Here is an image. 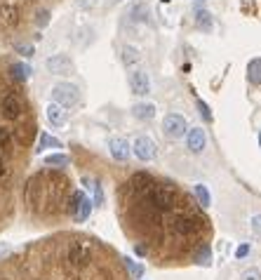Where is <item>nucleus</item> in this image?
Returning a JSON list of instances; mask_svg holds the SVG:
<instances>
[{"label":"nucleus","mask_w":261,"mask_h":280,"mask_svg":"<svg viewBox=\"0 0 261 280\" xmlns=\"http://www.w3.org/2000/svg\"><path fill=\"white\" fill-rule=\"evenodd\" d=\"M0 280H118V273L97 240L64 233L3 257Z\"/></svg>","instance_id":"nucleus-1"},{"label":"nucleus","mask_w":261,"mask_h":280,"mask_svg":"<svg viewBox=\"0 0 261 280\" xmlns=\"http://www.w3.org/2000/svg\"><path fill=\"white\" fill-rule=\"evenodd\" d=\"M10 68H0V226L12 210V191L24 153L35 139V118Z\"/></svg>","instance_id":"nucleus-2"},{"label":"nucleus","mask_w":261,"mask_h":280,"mask_svg":"<svg viewBox=\"0 0 261 280\" xmlns=\"http://www.w3.org/2000/svg\"><path fill=\"white\" fill-rule=\"evenodd\" d=\"M73 186L61 170H40L24 186V202L38 217L68 214Z\"/></svg>","instance_id":"nucleus-3"},{"label":"nucleus","mask_w":261,"mask_h":280,"mask_svg":"<svg viewBox=\"0 0 261 280\" xmlns=\"http://www.w3.org/2000/svg\"><path fill=\"white\" fill-rule=\"evenodd\" d=\"M139 196H144V202H146V205H151V208L158 210V212L172 210V208H174V202H177V196H174V191L162 189V186H158V184H153L148 191H144V193H139Z\"/></svg>","instance_id":"nucleus-4"},{"label":"nucleus","mask_w":261,"mask_h":280,"mask_svg":"<svg viewBox=\"0 0 261 280\" xmlns=\"http://www.w3.org/2000/svg\"><path fill=\"white\" fill-rule=\"evenodd\" d=\"M52 99L61 108H73L80 101V90L73 83H57L52 87Z\"/></svg>","instance_id":"nucleus-5"},{"label":"nucleus","mask_w":261,"mask_h":280,"mask_svg":"<svg viewBox=\"0 0 261 280\" xmlns=\"http://www.w3.org/2000/svg\"><path fill=\"white\" fill-rule=\"evenodd\" d=\"M92 212V200L85 196L83 191H73L71 193V202H68V214H71L76 221H85Z\"/></svg>","instance_id":"nucleus-6"},{"label":"nucleus","mask_w":261,"mask_h":280,"mask_svg":"<svg viewBox=\"0 0 261 280\" xmlns=\"http://www.w3.org/2000/svg\"><path fill=\"white\" fill-rule=\"evenodd\" d=\"M186 118L179 116V113H167L165 120H162V132H165L167 139H179V137L186 135Z\"/></svg>","instance_id":"nucleus-7"},{"label":"nucleus","mask_w":261,"mask_h":280,"mask_svg":"<svg viewBox=\"0 0 261 280\" xmlns=\"http://www.w3.org/2000/svg\"><path fill=\"white\" fill-rule=\"evenodd\" d=\"M132 151H134V156L139 158V160L148 163V160H153V158H156L158 146H156V141L151 139V137L139 135L137 139H134V144H132Z\"/></svg>","instance_id":"nucleus-8"},{"label":"nucleus","mask_w":261,"mask_h":280,"mask_svg":"<svg viewBox=\"0 0 261 280\" xmlns=\"http://www.w3.org/2000/svg\"><path fill=\"white\" fill-rule=\"evenodd\" d=\"M45 68L52 73V76H71L73 73V59L68 54H52L47 62H45Z\"/></svg>","instance_id":"nucleus-9"},{"label":"nucleus","mask_w":261,"mask_h":280,"mask_svg":"<svg viewBox=\"0 0 261 280\" xmlns=\"http://www.w3.org/2000/svg\"><path fill=\"white\" fill-rule=\"evenodd\" d=\"M129 90L134 92V95H139V97H146L151 95V80H148V73L144 71H132L129 73Z\"/></svg>","instance_id":"nucleus-10"},{"label":"nucleus","mask_w":261,"mask_h":280,"mask_svg":"<svg viewBox=\"0 0 261 280\" xmlns=\"http://www.w3.org/2000/svg\"><path fill=\"white\" fill-rule=\"evenodd\" d=\"M198 226H200V221L195 217H186V214H179V217L172 219V231L177 235H191L198 231Z\"/></svg>","instance_id":"nucleus-11"},{"label":"nucleus","mask_w":261,"mask_h":280,"mask_svg":"<svg viewBox=\"0 0 261 280\" xmlns=\"http://www.w3.org/2000/svg\"><path fill=\"white\" fill-rule=\"evenodd\" d=\"M205 144H207V137H205V129L202 127L186 129V146H189L191 153H202Z\"/></svg>","instance_id":"nucleus-12"},{"label":"nucleus","mask_w":261,"mask_h":280,"mask_svg":"<svg viewBox=\"0 0 261 280\" xmlns=\"http://www.w3.org/2000/svg\"><path fill=\"white\" fill-rule=\"evenodd\" d=\"M156 184V181H153V177H151L148 172H137V174H132V179H129V191H132V193H137V196H139V193H144V191H148L151 186Z\"/></svg>","instance_id":"nucleus-13"},{"label":"nucleus","mask_w":261,"mask_h":280,"mask_svg":"<svg viewBox=\"0 0 261 280\" xmlns=\"http://www.w3.org/2000/svg\"><path fill=\"white\" fill-rule=\"evenodd\" d=\"M108 151H111V156L116 158V160L125 163V160L129 158V144H127V139H122V137H113V139L108 141Z\"/></svg>","instance_id":"nucleus-14"},{"label":"nucleus","mask_w":261,"mask_h":280,"mask_svg":"<svg viewBox=\"0 0 261 280\" xmlns=\"http://www.w3.org/2000/svg\"><path fill=\"white\" fill-rule=\"evenodd\" d=\"M45 116H47V123H50L52 127H61V125H66V120H68L66 111L61 106H57V104H50V106L45 108Z\"/></svg>","instance_id":"nucleus-15"},{"label":"nucleus","mask_w":261,"mask_h":280,"mask_svg":"<svg viewBox=\"0 0 261 280\" xmlns=\"http://www.w3.org/2000/svg\"><path fill=\"white\" fill-rule=\"evenodd\" d=\"M139 59H141V54H139V50H137V47H132V45L122 47V64H125L127 68L137 66V64H139Z\"/></svg>","instance_id":"nucleus-16"},{"label":"nucleus","mask_w":261,"mask_h":280,"mask_svg":"<svg viewBox=\"0 0 261 280\" xmlns=\"http://www.w3.org/2000/svg\"><path fill=\"white\" fill-rule=\"evenodd\" d=\"M43 163L47 165V167H66V165L71 163V158H68L66 153H50V156L43 158Z\"/></svg>","instance_id":"nucleus-17"},{"label":"nucleus","mask_w":261,"mask_h":280,"mask_svg":"<svg viewBox=\"0 0 261 280\" xmlns=\"http://www.w3.org/2000/svg\"><path fill=\"white\" fill-rule=\"evenodd\" d=\"M134 118H139V120H151V118L156 116V106L153 104H137V106L132 108Z\"/></svg>","instance_id":"nucleus-18"},{"label":"nucleus","mask_w":261,"mask_h":280,"mask_svg":"<svg viewBox=\"0 0 261 280\" xmlns=\"http://www.w3.org/2000/svg\"><path fill=\"white\" fill-rule=\"evenodd\" d=\"M247 78L252 85H261V59H252L247 66Z\"/></svg>","instance_id":"nucleus-19"},{"label":"nucleus","mask_w":261,"mask_h":280,"mask_svg":"<svg viewBox=\"0 0 261 280\" xmlns=\"http://www.w3.org/2000/svg\"><path fill=\"white\" fill-rule=\"evenodd\" d=\"M28 73H31V68H28L26 64H12L10 66V76L17 80V83H24V80L28 78Z\"/></svg>","instance_id":"nucleus-20"},{"label":"nucleus","mask_w":261,"mask_h":280,"mask_svg":"<svg viewBox=\"0 0 261 280\" xmlns=\"http://www.w3.org/2000/svg\"><path fill=\"white\" fill-rule=\"evenodd\" d=\"M193 193H195V198L200 200L202 208H210V205H212L210 191H207V186H205V184H195V186H193Z\"/></svg>","instance_id":"nucleus-21"},{"label":"nucleus","mask_w":261,"mask_h":280,"mask_svg":"<svg viewBox=\"0 0 261 280\" xmlns=\"http://www.w3.org/2000/svg\"><path fill=\"white\" fill-rule=\"evenodd\" d=\"M195 26L202 28V31H212V14L205 10H200L195 14Z\"/></svg>","instance_id":"nucleus-22"},{"label":"nucleus","mask_w":261,"mask_h":280,"mask_svg":"<svg viewBox=\"0 0 261 280\" xmlns=\"http://www.w3.org/2000/svg\"><path fill=\"white\" fill-rule=\"evenodd\" d=\"M122 262H125V266H127V269H129V273H132V278H141V275H144V266H141V264H134L129 257H125V259H122Z\"/></svg>","instance_id":"nucleus-23"},{"label":"nucleus","mask_w":261,"mask_h":280,"mask_svg":"<svg viewBox=\"0 0 261 280\" xmlns=\"http://www.w3.org/2000/svg\"><path fill=\"white\" fill-rule=\"evenodd\" d=\"M40 148H61V141L50 135H40Z\"/></svg>","instance_id":"nucleus-24"},{"label":"nucleus","mask_w":261,"mask_h":280,"mask_svg":"<svg viewBox=\"0 0 261 280\" xmlns=\"http://www.w3.org/2000/svg\"><path fill=\"white\" fill-rule=\"evenodd\" d=\"M240 280H261V271L259 269H247V271H243Z\"/></svg>","instance_id":"nucleus-25"},{"label":"nucleus","mask_w":261,"mask_h":280,"mask_svg":"<svg viewBox=\"0 0 261 280\" xmlns=\"http://www.w3.org/2000/svg\"><path fill=\"white\" fill-rule=\"evenodd\" d=\"M14 50H17L19 54H24V57H31V54H33V47L28 45V43H14Z\"/></svg>","instance_id":"nucleus-26"},{"label":"nucleus","mask_w":261,"mask_h":280,"mask_svg":"<svg viewBox=\"0 0 261 280\" xmlns=\"http://www.w3.org/2000/svg\"><path fill=\"white\" fill-rule=\"evenodd\" d=\"M250 226H252V231H254L256 235H261V214H252Z\"/></svg>","instance_id":"nucleus-27"},{"label":"nucleus","mask_w":261,"mask_h":280,"mask_svg":"<svg viewBox=\"0 0 261 280\" xmlns=\"http://www.w3.org/2000/svg\"><path fill=\"white\" fill-rule=\"evenodd\" d=\"M92 189H95V205H104V189L99 184H95Z\"/></svg>","instance_id":"nucleus-28"},{"label":"nucleus","mask_w":261,"mask_h":280,"mask_svg":"<svg viewBox=\"0 0 261 280\" xmlns=\"http://www.w3.org/2000/svg\"><path fill=\"white\" fill-rule=\"evenodd\" d=\"M198 108H200V113H202V118H205V120H212V111H210V106H207L202 99H198Z\"/></svg>","instance_id":"nucleus-29"},{"label":"nucleus","mask_w":261,"mask_h":280,"mask_svg":"<svg viewBox=\"0 0 261 280\" xmlns=\"http://www.w3.org/2000/svg\"><path fill=\"white\" fill-rule=\"evenodd\" d=\"M247 254H250V242H243V245L235 250V257H238V259H245Z\"/></svg>","instance_id":"nucleus-30"},{"label":"nucleus","mask_w":261,"mask_h":280,"mask_svg":"<svg viewBox=\"0 0 261 280\" xmlns=\"http://www.w3.org/2000/svg\"><path fill=\"white\" fill-rule=\"evenodd\" d=\"M210 247H202V254H200V264H210Z\"/></svg>","instance_id":"nucleus-31"},{"label":"nucleus","mask_w":261,"mask_h":280,"mask_svg":"<svg viewBox=\"0 0 261 280\" xmlns=\"http://www.w3.org/2000/svg\"><path fill=\"white\" fill-rule=\"evenodd\" d=\"M12 250H10V245H7V242H0V259L3 257H7V254H10Z\"/></svg>","instance_id":"nucleus-32"},{"label":"nucleus","mask_w":261,"mask_h":280,"mask_svg":"<svg viewBox=\"0 0 261 280\" xmlns=\"http://www.w3.org/2000/svg\"><path fill=\"white\" fill-rule=\"evenodd\" d=\"M134 252L139 254V257H144V254H146V247H144V245H134Z\"/></svg>","instance_id":"nucleus-33"},{"label":"nucleus","mask_w":261,"mask_h":280,"mask_svg":"<svg viewBox=\"0 0 261 280\" xmlns=\"http://www.w3.org/2000/svg\"><path fill=\"white\" fill-rule=\"evenodd\" d=\"M106 3H120V0H106Z\"/></svg>","instance_id":"nucleus-34"},{"label":"nucleus","mask_w":261,"mask_h":280,"mask_svg":"<svg viewBox=\"0 0 261 280\" xmlns=\"http://www.w3.org/2000/svg\"><path fill=\"white\" fill-rule=\"evenodd\" d=\"M259 144H261V132H259Z\"/></svg>","instance_id":"nucleus-35"}]
</instances>
